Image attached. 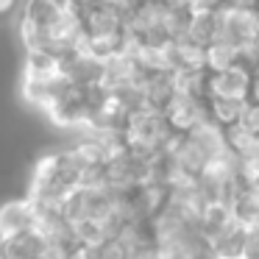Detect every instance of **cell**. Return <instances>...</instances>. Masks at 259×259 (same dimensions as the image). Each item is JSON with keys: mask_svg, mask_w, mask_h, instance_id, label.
Instances as JSON below:
<instances>
[{"mask_svg": "<svg viewBox=\"0 0 259 259\" xmlns=\"http://www.w3.org/2000/svg\"><path fill=\"white\" fill-rule=\"evenodd\" d=\"M214 17V39H223L240 51H251L259 34V12L240 3H223L212 12ZM253 53V51H251Z\"/></svg>", "mask_w": 259, "mask_h": 259, "instance_id": "obj_1", "label": "cell"}, {"mask_svg": "<svg viewBox=\"0 0 259 259\" xmlns=\"http://www.w3.org/2000/svg\"><path fill=\"white\" fill-rule=\"evenodd\" d=\"M253 87V73L245 64H237L223 73L206 75V101H248Z\"/></svg>", "mask_w": 259, "mask_h": 259, "instance_id": "obj_2", "label": "cell"}, {"mask_svg": "<svg viewBox=\"0 0 259 259\" xmlns=\"http://www.w3.org/2000/svg\"><path fill=\"white\" fill-rule=\"evenodd\" d=\"M164 114V123H167L170 134H190L195 131L201 123L209 120L206 112V101L203 98H187V95H173L162 109Z\"/></svg>", "mask_w": 259, "mask_h": 259, "instance_id": "obj_3", "label": "cell"}, {"mask_svg": "<svg viewBox=\"0 0 259 259\" xmlns=\"http://www.w3.org/2000/svg\"><path fill=\"white\" fill-rule=\"evenodd\" d=\"M36 209L25 195H12L0 201V240L34 229Z\"/></svg>", "mask_w": 259, "mask_h": 259, "instance_id": "obj_4", "label": "cell"}, {"mask_svg": "<svg viewBox=\"0 0 259 259\" xmlns=\"http://www.w3.org/2000/svg\"><path fill=\"white\" fill-rule=\"evenodd\" d=\"M87 36H106V34H125L128 12L120 6H92L81 12Z\"/></svg>", "mask_w": 259, "mask_h": 259, "instance_id": "obj_5", "label": "cell"}, {"mask_svg": "<svg viewBox=\"0 0 259 259\" xmlns=\"http://www.w3.org/2000/svg\"><path fill=\"white\" fill-rule=\"evenodd\" d=\"M0 259H48V245L34 229L0 240Z\"/></svg>", "mask_w": 259, "mask_h": 259, "instance_id": "obj_6", "label": "cell"}, {"mask_svg": "<svg viewBox=\"0 0 259 259\" xmlns=\"http://www.w3.org/2000/svg\"><path fill=\"white\" fill-rule=\"evenodd\" d=\"M240 128H245L248 134H253L259 140V103H253V101H248L245 103V109H242V117H240Z\"/></svg>", "mask_w": 259, "mask_h": 259, "instance_id": "obj_7", "label": "cell"}, {"mask_svg": "<svg viewBox=\"0 0 259 259\" xmlns=\"http://www.w3.org/2000/svg\"><path fill=\"white\" fill-rule=\"evenodd\" d=\"M17 3H20V0H0V20H6L9 14L17 9Z\"/></svg>", "mask_w": 259, "mask_h": 259, "instance_id": "obj_8", "label": "cell"}, {"mask_svg": "<svg viewBox=\"0 0 259 259\" xmlns=\"http://www.w3.org/2000/svg\"><path fill=\"white\" fill-rule=\"evenodd\" d=\"M240 259H248V256H240Z\"/></svg>", "mask_w": 259, "mask_h": 259, "instance_id": "obj_9", "label": "cell"}]
</instances>
